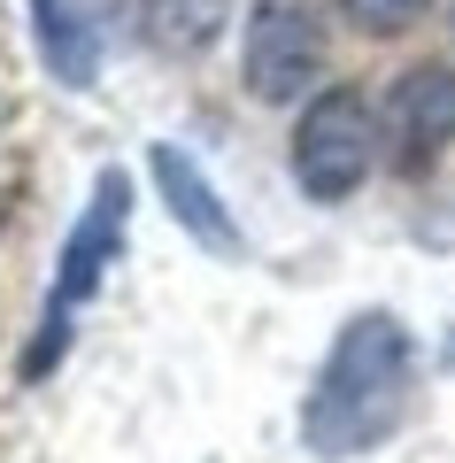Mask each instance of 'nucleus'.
<instances>
[{
    "instance_id": "10",
    "label": "nucleus",
    "mask_w": 455,
    "mask_h": 463,
    "mask_svg": "<svg viewBox=\"0 0 455 463\" xmlns=\"http://www.w3.org/2000/svg\"><path fill=\"white\" fill-rule=\"evenodd\" d=\"M0 124H8V100H0Z\"/></svg>"
},
{
    "instance_id": "6",
    "label": "nucleus",
    "mask_w": 455,
    "mask_h": 463,
    "mask_svg": "<svg viewBox=\"0 0 455 463\" xmlns=\"http://www.w3.org/2000/svg\"><path fill=\"white\" fill-rule=\"evenodd\" d=\"M147 170H155V185H163L170 216H178V224L194 232L201 248H216V255H240V224H232V216L216 209V194H209V178L194 170V155H178V147H155V155H147Z\"/></svg>"
},
{
    "instance_id": "4",
    "label": "nucleus",
    "mask_w": 455,
    "mask_h": 463,
    "mask_svg": "<svg viewBox=\"0 0 455 463\" xmlns=\"http://www.w3.org/2000/svg\"><path fill=\"white\" fill-rule=\"evenodd\" d=\"M247 93L255 100H301L317 78H325V32H317L309 0H255L247 16Z\"/></svg>"
},
{
    "instance_id": "5",
    "label": "nucleus",
    "mask_w": 455,
    "mask_h": 463,
    "mask_svg": "<svg viewBox=\"0 0 455 463\" xmlns=\"http://www.w3.org/2000/svg\"><path fill=\"white\" fill-rule=\"evenodd\" d=\"M386 139L402 170H432L455 147V62H409L386 93Z\"/></svg>"
},
{
    "instance_id": "2",
    "label": "nucleus",
    "mask_w": 455,
    "mask_h": 463,
    "mask_svg": "<svg viewBox=\"0 0 455 463\" xmlns=\"http://www.w3.org/2000/svg\"><path fill=\"white\" fill-rule=\"evenodd\" d=\"M371 170H378V109L355 85L309 93L301 124H293V178H301V194L332 209V201H347Z\"/></svg>"
},
{
    "instance_id": "3",
    "label": "nucleus",
    "mask_w": 455,
    "mask_h": 463,
    "mask_svg": "<svg viewBox=\"0 0 455 463\" xmlns=\"http://www.w3.org/2000/svg\"><path fill=\"white\" fill-rule=\"evenodd\" d=\"M124 224H131V185H124V170H100V178H93V201H85L78 232H70V248H62V279H54V294H47L39 340H32V355H24V379H39V371L62 355V340H70V309H78V301L93 294L100 279H109L116 248H124Z\"/></svg>"
},
{
    "instance_id": "1",
    "label": "nucleus",
    "mask_w": 455,
    "mask_h": 463,
    "mask_svg": "<svg viewBox=\"0 0 455 463\" xmlns=\"http://www.w3.org/2000/svg\"><path fill=\"white\" fill-rule=\"evenodd\" d=\"M409 394H417V347H409L402 317L393 309H363V317L340 325V340H332L309 402H301V440H309V456H325V463L371 456L378 440L402 432Z\"/></svg>"
},
{
    "instance_id": "8",
    "label": "nucleus",
    "mask_w": 455,
    "mask_h": 463,
    "mask_svg": "<svg viewBox=\"0 0 455 463\" xmlns=\"http://www.w3.org/2000/svg\"><path fill=\"white\" fill-rule=\"evenodd\" d=\"M39 47H47L54 78L70 85H93V32L70 16V0H39Z\"/></svg>"
},
{
    "instance_id": "9",
    "label": "nucleus",
    "mask_w": 455,
    "mask_h": 463,
    "mask_svg": "<svg viewBox=\"0 0 455 463\" xmlns=\"http://www.w3.org/2000/svg\"><path fill=\"white\" fill-rule=\"evenodd\" d=\"M424 8H432V0H340V16L355 24L363 39H402L409 24H424Z\"/></svg>"
},
{
    "instance_id": "7",
    "label": "nucleus",
    "mask_w": 455,
    "mask_h": 463,
    "mask_svg": "<svg viewBox=\"0 0 455 463\" xmlns=\"http://www.w3.org/2000/svg\"><path fill=\"white\" fill-rule=\"evenodd\" d=\"M224 16H232V0H139V24L147 39L163 54H201L224 39Z\"/></svg>"
}]
</instances>
